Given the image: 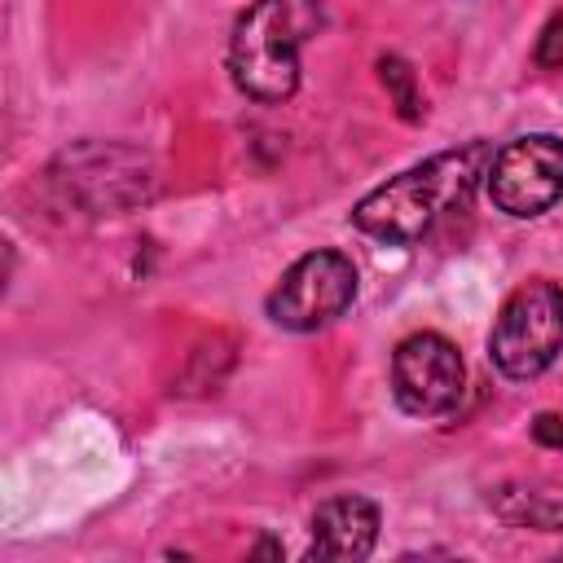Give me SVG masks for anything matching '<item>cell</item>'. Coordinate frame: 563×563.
Listing matches in <instances>:
<instances>
[{
  "instance_id": "cell-4",
  "label": "cell",
  "mask_w": 563,
  "mask_h": 563,
  "mask_svg": "<svg viewBox=\"0 0 563 563\" xmlns=\"http://www.w3.org/2000/svg\"><path fill=\"white\" fill-rule=\"evenodd\" d=\"M563 352V286L523 282L497 312L488 334V356L506 378H537Z\"/></svg>"
},
{
  "instance_id": "cell-12",
  "label": "cell",
  "mask_w": 563,
  "mask_h": 563,
  "mask_svg": "<svg viewBox=\"0 0 563 563\" xmlns=\"http://www.w3.org/2000/svg\"><path fill=\"white\" fill-rule=\"evenodd\" d=\"M532 440L545 449H563V418L559 413H537L532 418Z\"/></svg>"
},
{
  "instance_id": "cell-1",
  "label": "cell",
  "mask_w": 563,
  "mask_h": 563,
  "mask_svg": "<svg viewBox=\"0 0 563 563\" xmlns=\"http://www.w3.org/2000/svg\"><path fill=\"white\" fill-rule=\"evenodd\" d=\"M488 163H493L488 141H466L457 150H444V154L391 176L387 185L369 189L356 202L352 224L378 242L409 246V242L427 238L435 229V220L471 207L479 176H488Z\"/></svg>"
},
{
  "instance_id": "cell-10",
  "label": "cell",
  "mask_w": 563,
  "mask_h": 563,
  "mask_svg": "<svg viewBox=\"0 0 563 563\" xmlns=\"http://www.w3.org/2000/svg\"><path fill=\"white\" fill-rule=\"evenodd\" d=\"M378 79H383V88H387V97H391V106H396V114H400L405 123H418V119L427 114V101H422V92H418L413 66H409L405 57L383 53V57H378Z\"/></svg>"
},
{
  "instance_id": "cell-6",
  "label": "cell",
  "mask_w": 563,
  "mask_h": 563,
  "mask_svg": "<svg viewBox=\"0 0 563 563\" xmlns=\"http://www.w3.org/2000/svg\"><path fill=\"white\" fill-rule=\"evenodd\" d=\"M563 194V141L550 132L506 141L488 163V198L506 216H541Z\"/></svg>"
},
{
  "instance_id": "cell-9",
  "label": "cell",
  "mask_w": 563,
  "mask_h": 563,
  "mask_svg": "<svg viewBox=\"0 0 563 563\" xmlns=\"http://www.w3.org/2000/svg\"><path fill=\"white\" fill-rule=\"evenodd\" d=\"M488 506L519 528H537V532H563V484L559 479H541V484H501Z\"/></svg>"
},
{
  "instance_id": "cell-2",
  "label": "cell",
  "mask_w": 563,
  "mask_h": 563,
  "mask_svg": "<svg viewBox=\"0 0 563 563\" xmlns=\"http://www.w3.org/2000/svg\"><path fill=\"white\" fill-rule=\"evenodd\" d=\"M325 26V0H255L229 35V75L255 101H286L299 88V48Z\"/></svg>"
},
{
  "instance_id": "cell-11",
  "label": "cell",
  "mask_w": 563,
  "mask_h": 563,
  "mask_svg": "<svg viewBox=\"0 0 563 563\" xmlns=\"http://www.w3.org/2000/svg\"><path fill=\"white\" fill-rule=\"evenodd\" d=\"M532 57H537L541 70H563V13H554V18L541 26Z\"/></svg>"
},
{
  "instance_id": "cell-3",
  "label": "cell",
  "mask_w": 563,
  "mask_h": 563,
  "mask_svg": "<svg viewBox=\"0 0 563 563\" xmlns=\"http://www.w3.org/2000/svg\"><path fill=\"white\" fill-rule=\"evenodd\" d=\"M53 185L88 216H119L154 198V158L123 141H75L53 158Z\"/></svg>"
},
{
  "instance_id": "cell-8",
  "label": "cell",
  "mask_w": 563,
  "mask_h": 563,
  "mask_svg": "<svg viewBox=\"0 0 563 563\" xmlns=\"http://www.w3.org/2000/svg\"><path fill=\"white\" fill-rule=\"evenodd\" d=\"M312 545L308 559H369L378 541V506L369 497L343 493L312 510Z\"/></svg>"
},
{
  "instance_id": "cell-5",
  "label": "cell",
  "mask_w": 563,
  "mask_h": 563,
  "mask_svg": "<svg viewBox=\"0 0 563 563\" xmlns=\"http://www.w3.org/2000/svg\"><path fill=\"white\" fill-rule=\"evenodd\" d=\"M356 299V268L343 251H308L295 260L268 295V317L282 330H321Z\"/></svg>"
},
{
  "instance_id": "cell-7",
  "label": "cell",
  "mask_w": 563,
  "mask_h": 563,
  "mask_svg": "<svg viewBox=\"0 0 563 563\" xmlns=\"http://www.w3.org/2000/svg\"><path fill=\"white\" fill-rule=\"evenodd\" d=\"M462 383H466V365H462L457 347L444 334L422 330V334H409V339L396 343V352H391V396L405 413H413V418L449 413L462 396Z\"/></svg>"
}]
</instances>
